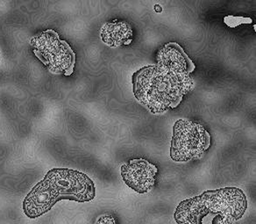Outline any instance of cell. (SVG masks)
I'll return each instance as SVG.
<instances>
[{
	"label": "cell",
	"instance_id": "cell-6",
	"mask_svg": "<svg viewBox=\"0 0 256 224\" xmlns=\"http://www.w3.org/2000/svg\"><path fill=\"white\" fill-rule=\"evenodd\" d=\"M121 177L128 188L138 194L152 190L158 174L156 166L144 159H134L121 167Z\"/></svg>",
	"mask_w": 256,
	"mask_h": 224
},
{
	"label": "cell",
	"instance_id": "cell-12",
	"mask_svg": "<svg viewBox=\"0 0 256 224\" xmlns=\"http://www.w3.org/2000/svg\"><path fill=\"white\" fill-rule=\"evenodd\" d=\"M154 11H156V12H160V11H162V6L159 5V4H156V5H154Z\"/></svg>",
	"mask_w": 256,
	"mask_h": 224
},
{
	"label": "cell",
	"instance_id": "cell-9",
	"mask_svg": "<svg viewBox=\"0 0 256 224\" xmlns=\"http://www.w3.org/2000/svg\"><path fill=\"white\" fill-rule=\"evenodd\" d=\"M101 39L110 46H128L132 42V29L124 20L106 22L101 29Z\"/></svg>",
	"mask_w": 256,
	"mask_h": 224
},
{
	"label": "cell",
	"instance_id": "cell-4",
	"mask_svg": "<svg viewBox=\"0 0 256 224\" xmlns=\"http://www.w3.org/2000/svg\"><path fill=\"white\" fill-rule=\"evenodd\" d=\"M34 53L54 74L72 75L76 65V53L57 32L48 30L34 38Z\"/></svg>",
	"mask_w": 256,
	"mask_h": 224
},
{
	"label": "cell",
	"instance_id": "cell-2",
	"mask_svg": "<svg viewBox=\"0 0 256 224\" xmlns=\"http://www.w3.org/2000/svg\"><path fill=\"white\" fill-rule=\"evenodd\" d=\"M193 86L190 76H179L158 65L145 67L132 75L136 99L153 114L178 108Z\"/></svg>",
	"mask_w": 256,
	"mask_h": 224
},
{
	"label": "cell",
	"instance_id": "cell-10",
	"mask_svg": "<svg viewBox=\"0 0 256 224\" xmlns=\"http://www.w3.org/2000/svg\"><path fill=\"white\" fill-rule=\"evenodd\" d=\"M224 24L230 28H236L240 25H248L252 24V19L248 17H242V16H234V15H228L224 16L223 18Z\"/></svg>",
	"mask_w": 256,
	"mask_h": 224
},
{
	"label": "cell",
	"instance_id": "cell-1",
	"mask_svg": "<svg viewBox=\"0 0 256 224\" xmlns=\"http://www.w3.org/2000/svg\"><path fill=\"white\" fill-rule=\"evenodd\" d=\"M246 209V196L242 190L224 188L182 201L174 218L178 224H234Z\"/></svg>",
	"mask_w": 256,
	"mask_h": 224
},
{
	"label": "cell",
	"instance_id": "cell-11",
	"mask_svg": "<svg viewBox=\"0 0 256 224\" xmlns=\"http://www.w3.org/2000/svg\"><path fill=\"white\" fill-rule=\"evenodd\" d=\"M95 224H116V220L112 215L104 214L98 219Z\"/></svg>",
	"mask_w": 256,
	"mask_h": 224
},
{
	"label": "cell",
	"instance_id": "cell-8",
	"mask_svg": "<svg viewBox=\"0 0 256 224\" xmlns=\"http://www.w3.org/2000/svg\"><path fill=\"white\" fill-rule=\"evenodd\" d=\"M56 203L50 186L42 180L26 196L23 210L26 217L34 219L48 212Z\"/></svg>",
	"mask_w": 256,
	"mask_h": 224
},
{
	"label": "cell",
	"instance_id": "cell-7",
	"mask_svg": "<svg viewBox=\"0 0 256 224\" xmlns=\"http://www.w3.org/2000/svg\"><path fill=\"white\" fill-rule=\"evenodd\" d=\"M158 66L179 76H188L196 66L185 53L182 47L176 42L166 44L157 53Z\"/></svg>",
	"mask_w": 256,
	"mask_h": 224
},
{
	"label": "cell",
	"instance_id": "cell-5",
	"mask_svg": "<svg viewBox=\"0 0 256 224\" xmlns=\"http://www.w3.org/2000/svg\"><path fill=\"white\" fill-rule=\"evenodd\" d=\"M50 186L56 202L68 199L78 203L90 202L95 198L94 182L81 172L67 168H54L43 179Z\"/></svg>",
	"mask_w": 256,
	"mask_h": 224
},
{
	"label": "cell",
	"instance_id": "cell-3",
	"mask_svg": "<svg viewBox=\"0 0 256 224\" xmlns=\"http://www.w3.org/2000/svg\"><path fill=\"white\" fill-rule=\"evenodd\" d=\"M210 135L203 125L179 119L173 126L170 158L176 162L198 160L210 148Z\"/></svg>",
	"mask_w": 256,
	"mask_h": 224
}]
</instances>
